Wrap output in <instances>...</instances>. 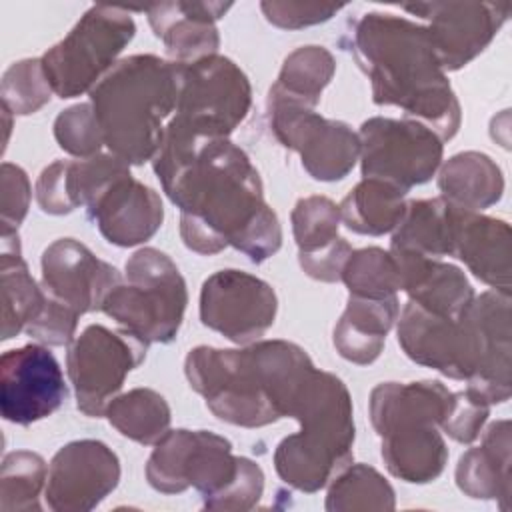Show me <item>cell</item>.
I'll return each instance as SVG.
<instances>
[{"mask_svg":"<svg viewBox=\"0 0 512 512\" xmlns=\"http://www.w3.org/2000/svg\"><path fill=\"white\" fill-rule=\"evenodd\" d=\"M350 254H352V246L344 238H338L328 248H322L314 254L298 256V262L310 278L320 282H338L342 278V270Z\"/></svg>","mask_w":512,"mask_h":512,"instance_id":"obj_44","label":"cell"},{"mask_svg":"<svg viewBox=\"0 0 512 512\" xmlns=\"http://www.w3.org/2000/svg\"><path fill=\"white\" fill-rule=\"evenodd\" d=\"M124 270V280L110 290L102 312L144 344L172 342L188 304L178 266L158 248H140L126 260Z\"/></svg>","mask_w":512,"mask_h":512,"instance_id":"obj_6","label":"cell"},{"mask_svg":"<svg viewBox=\"0 0 512 512\" xmlns=\"http://www.w3.org/2000/svg\"><path fill=\"white\" fill-rule=\"evenodd\" d=\"M86 214L110 244L130 248L158 232L164 206L160 194L138 182L126 166L96 192Z\"/></svg>","mask_w":512,"mask_h":512,"instance_id":"obj_19","label":"cell"},{"mask_svg":"<svg viewBox=\"0 0 512 512\" xmlns=\"http://www.w3.org/2000/svg\"><path fill=\"white\" fill-rule=\"evenodd\" d=\"M450 256L462 260L468 270L490 288L510 294L512 252L510 226L504 220L464 210L452 204Z\"/></svg>","mask_w":512,"mask_h":512,"instance_id":"obj_20","label":"cell"},{"mask_svg":"<svg viewBox=\"0 0 512 512\" xmlns=\"http://www.w3.org/2000/svg\"><path fill=\"white\" fill-rule=\"evenodd\" d=\"M334 72V56L324 46H300L284 58L280 74L270 86L268 96L316 108L322 90L330 84Z\"/></svg>","mask_w":512,"mask_h":512,"instance_id":"obj_32","label":"cell"},{"mask_svg":"<svg viewBox=\"0 0 512 512\" xmlns=\"http://www.w3.org/2000/svg\"><path fill=\"white\" fill-rule=\"evenodd\" d=\"M456 486L470 498L510 500V420H496L484 432L482 444L466 450L456 464Z\"/></svg>","mask_w":512,"mask_h":512,"instance_id":"obj_26","label":"cell"},{"mask_svg":"<svg viewBox=\"0 0 512 512\" xmlns=\"http://www.w3.org/2000/svg\"><path fill=\"white\" fill-rule=\"evenodd\" d=\"M452 248V204L448 200L406 202L404 216L394 228L390 250H410L430 258L450 256Z\"/></svg>","mask_w":512,"mask_h":512,"instance_id":"obj_31","label":"cell"},{"mask_svg":"<svg viewBox=\"0 0 512 512\" xmlns=\"http://www.w3.org/2000/svg\"><path fill=\"white\" fill-rule=\"evenodd\" d=\"M268 120L276 140L300 154L304 170L320 182H336L348 176L360 158V138L346 122L328 120L288 100H266Z\"/></svg>","mask_w":512,"mask_h":512,"instance_id":"obj_12","label":"cell"},{"mask_svg":"<svg viewBox=\"0 0 512 512\" xmlns=\"http://www.w3.org/2000/svg\"><path fill=\"white\" fill-rule=\"evenodd\" d=\"M134 32L130 10L90 6L76 26L40 58L52 92L62 100L90 92L112 70Z\"/></svg>","mask_w":512,"mask_h":512,"instance_id":"obj_8","label":"cell"},{"mask_svg":"<svg viewBox=\"0 0 512 512\" xmlns=\"http://www.w3.org/2000/svg\"><path fill=\"white\" fill-rule=\"evenodd\" d=\"M298 256L332 246L340 236V208L326 196L300 198L290 214Z\"/></svg>","mask_w":512,"mask_h":512,"instance_id":"obj_37","label":"cell"},{"mask_svg":"<svg viewBox=\"0 0 512 512\" xmlns=\"http://www.w3.org/2000/svg\"><path fill=\"white\" fill-rule=\"evenodd\" d=\"M490 404L472 390L454 392L446 418L440 428L456 442L470 444L480 436L484 422L488 420Z\"/></svg>","mask_w":512,"mask_h":512,"instance_id":"obj_40","label":"cell"},{"mask_svg":"<svg viewBox=\"0 0 512 512\" xmlns=\"http://www.w3.org/2000/svg\"><path fill=\"white\" fill-rule=\"evenodd\" d=\"M146 348L148 344L122 328L116 332L102 324L86 326L66 354L78 410L90 418L104 416L126 376L144 362Z\"/></svg>","mask_w":512,"mask_h":512,"instance_id":"obj_10","label":"cell"},{"mask_svg":"<svg viewBox=\"0 0 512 512\" xmlns=\"http://www.w3.org/2000/svg\"><path fill=\"white\" fill-rule=\"evenodd\" d=\"M406 192L376 178H362L338 204L340 220L356 234L394 232L406 210Z\"/></svg>","mask_w":512,"mask_h":512,"instance_id":"obj_30","label":"cell"},{"mask_svg":"<svg viewBox=\"0 0 512 512\" xmlns=\"http://www.w3.org/2000/svg\"><path fill=\"white\" fill-rule=\"evenodd\" d=\"M152 166L180 208V236L192 252L210 256L232 246L260 264L280 250L282 226L260 174L228 138L164 134Z\"/></svg>","mask_w":512,"mask_h":512,"instance_id":"obj_1","label":"cell"},{"mask_svg":"<svg viewBox=\"0 0 512 512\" xmlns=\"http://www.w3.org/2000/svg\"><path fill=\"white\" fill-rule=\"evenodd\" d=\"M350 50L372 84L374 104L402 108L442 142L454 138L462 112L426 26L390 12H368L354 22Z\"/></svg>","mask_w":512,"mask_h":512,"instance_id":"obj_3","label":"cell"},{"mask_svg":"<svg viewBox=\"0 0 512 512\" xmlns=\"http://www.w3.org/2000/svg\"><path fill=\"white\" fill-rule=\"evenodd\" d=\"M0 292H2V340L24 332L42 312L46 294L30 276L22 258L18 232L0 234Z\"/></svg>","mask_w":512,"mask_h":512,"instance_id":"obj_27","label":"cell"},{"mask_svg":"<svg viewBox=\"0 0 512 512\" xmlns=\"http://www.w3.org/2000/svg\"><path fill=\"white\" fill-rule=\"evenodd\" d=\"M348 292L366 298H386L400 290V274L390 250L378 246L352 250L340 278Z\"/></svg>","mask_w":512,"mask_h":512,"instance_id":"obj_36","label":"cell"},{"mask_svg":"<svg viewBox=\"0 0 512 512\" xmlns=\"http://www.w3.org/2000/svg\"><path fill=\"white\" fill-rule=\"evenodd\" d=\"M400 314L398 296H348L346 310L334 326L336 352L354 364H372L384 350L386 334Z\"/></svg>","mask_w":512,"mask_h":512,"instance_id":"obj_25","label":"cell"},{"mask_svg":"<svg viewBox=\"0 0 512 512\" xmlns=\"http://www.w3.org/2000/svg\"><path fill=\"white\" fill-rule=\"evenodd\" d=\"M68 396L62 368L44 344L6 350L0 358V412L20 426L54 414Z\"/></svg>","mask_w":512,"mask_h":512,"instance_id":"obj_16","label":"cell"},{"mask_svg":"<svg viewBox=\"0 0 512 512\" xmlns=\"http://www.w3.org/2000/svg\"><path fill=\"white\" fill-rule=\"evenodd\" d=\"M428 22L426 30L442 70H460L498 34L510 14V2H422L404 4Z\"/></svg>","mask_w":512,"mask_h":512,"instance_id":"obj_15","label":"cell"},{"mask_svg":"<svg viewBox=\"0 0 512 512\" xmlns=\"http://www.w3.org/2000/svg\"><path fill=\"white\" fill-rule=\"evenodd\" d=\"M454 392L438 380L382 382L370 394V420L378 436L412 426H438Z\"/></svg>","mask_w":512,"mask_h":512,"instance_id":"obj_24","label":"cell"},{"mask_svg":"<svg viewBox=\"0 0 512 512\" xmlns=\"http://www.w3.org/2000/svg\"><path fill=\"white\" fill-rule=\"evenodd\" d=\"M274 288L244 270L226 268L208 276L200 290V320L236 344H252L274 324Z\"/></svg>","mask_w":512,"mask_h":512,"instance_id":"obj_14","label":"cell"},{"mask_svg":"<svg viewBox=\"0 0 512 512\" xmlns=\"http://www.w3.org/2000/svg\"><path fill=\"white\" fill-rule=\"evenodd\" d=\"M438 188L450 204L478 212L502 198L504 178L488 154L468 150L454 154L440 166Z\"/></svg>","mask_w":512,"mask_h":512,"instance_id":"obj_29","label":"cell"},{"mask_svg":"<svg viewBox=\"0 0 512 512\" xmlns=\"http://www.w3.org/2000/svg\"><path fill=\"white\" fill-rule=\"evenodd\" d=\"M30 180L26 172L10 162L0 168V212H2V232H18V226L28 214L30 206Z\"/></svg>","mask_w":512,"mask_h":512,"instance_id":"obj_41","label":"cell"},{"mask_svg":"<svg viewBox=\"0 0 512 512\" xmlns=\"http://www.w3.org/2000/svg\"><path fill=\"white\" fill-rule=\"evenodd\" d=\"M344 4H316V2H262L260 10L266 20L284 30H298L330 20Z\"/></svg>","mask_w":512,"mask_h":512,"instance_id":"obj_42","label":"cell"},{"mask_svg":"<svg viewBox=\"0 0 512 512\" xmlns=\"http://www.w3.org/2000/svg\"><path fill=\"white\" fill-rule=\"evenodd\" d=\"M380 438L382 460L392 476L412 484H426L444 472L448 448L438 426L402 428Z\"/></svg>","mask_w":512,"mask_h":512,"instance_id":"obj_28","label":"cell"},{"mask_svg":"<svg viewBox=\"0 0 512 512\" xmlns=\"http://www.w3.org/2000/svg\"><path fill=\"white\" fill-rule=\"evenodd\" d=\"M36 200L42 212L62 216L74 212L66 190V160L46 166L36 180Z\"/></svg>","mask_w":512,"mask_h":512,"instance_id":"obj_43","label":"cell"},{"mask_svg":"<svg viewBox=\"0 0 512 512\" xmlns=\"http://www.w3.org/2000/svg\"><path fill=\"white\" fill-rule=\"evenodd\" d=\"M54 138L72 156L90 158L100 154L104 138L92 104L84 102L62 110L54 120Z\"/></svg>","mask_w":512,"mask_h":512,"instance_id":"obj_39","label":"cell"},{"mask_svg":"<svg viewBox=\"0 0 512 512\" xmlns=\"http://www.w3.org/2000/svg\"><path fill=\"white\" fill-rule=\"evenodd\" d=\"M120 480V460L100 440H74L62 446L48 464L44 496L56 512L96 508Z\"/></svg>","mask_w":512,"mask_h":512,"instance_id":"obj_17","label":"cell"},{"mask_svg":"<svg viewBox=\"0 0 512 512\" xmlns=\"http://www.w3.org/2000/svg\"><path fill=\"white\" fill-rule=\"evenodd\" d=\"M52 86L40 58H26L10 64L2 74V106L14 116H28L50 102Z\"/></svg>","mask_w":512,"mask_h":512,"instance_id":"obj_38","label":"cell"},{"mask_svg":"<svg viewBox=\"0 0 512 512\" xmlns=\"http://www.w3.org/2000/svg\"><path fill=\"white\" fill-rule=\"evenodd\" d=\"M326 510H394V490L388 480L368 464L346 466L330 484Z\"/></svg>","mask_w":512,"mask_h":512,"instance_id":"obj_34","label":"cell"},{"mask_svg":"<svg viewBox=\"0 0 512 512\" xmlns=\"http://www.w3.org/2000/svg\"><path fill=\"white\" fill-rule=\"evenodd\" d=\"M232 8L224 2H164L142 8L154 36L162 40L172 62L188 64L218 52L216 22Z\"/></svg>","mask_w":512,"mask_h":512,"instance_id":"obj_21","label":"cell"},{"mask_svg":"<svg viewBox=\"0 0 512 512\" xmlns=\"http://www.w3.org/2000/svg\"><path fill=\"white\" fill-rule=\"evenodd\" d=\"M48 466L44 458L30 450L8 452L2 460L0 510H40V492L46 488Z\"/></svg>","mask_w":512,"mask_h":512,"instance_id":"obj_35","label":"cell"},{"mask_svg":"<svg viewBox=\"0 0 512 512\" xmlns=\"http://www.w3.org/2000/svg\"><path fill=\"white\" fill-rule=\"evenodd\" d=\"M104 416L126 438L150 446L170 430V406L166 398L152 388H134L118 394Z\"/></svg>","mask_w":512,"mask_h":512,"instance_id":"obj_33","label":"cell"},{"mask_svg":"<svg viewBox=\"0 0 512 512\" xmlns=\"http://www.w3.org/2000/svg\"><path fill=\"white\" fill-rule=\"evenodd\" d=\"M176 112L164 134L228 138L252 104L248 76L226 56L212 54L180 64Z\"/></svg>","mask_w":512,"mask_h":512,"instance_id":"obj_7","label":"cell"},{"mask_svg":"<svg viewBox=\"0 0 512 512\" xmlns=\"http://www.w3.org/2000/svg\"><path fill=\"white\" fill-rule=\"evenodd\" d=\"M180 66L154 54L118 60L90 90L104 146L116 158L144 164L158 154L176 112Z\"/></svg>","mask_w":512,"mask_h":512,"instance_id":"obj_4","label":"cell"},{"mask_svg":"<svg viewBox=\"0 0 512 512\" xmlns=\"http://www.w3.org/2000/svg\"><path fill=\"white\" fill-rule=\"evenodd\" d=\"M358 138L362 178L384 180L404 192L426 184L442 164L444 148L438 134L410 118H368Z\"/></svg>","mask_w":512,"mask_h":512,"instance_id":"obj_11","label":"cell"},{"mask_svg":"<svg viewBox=\"0 0 512 512\" xmlns=\"http://www.w3.org/2000/svg\"><path fill=\"white\" fill-rule=\"evenodd\" d=\"M292 418L300 422V430L276 446L274 468L288 486L312 494L328 486L354 458V410L346 384L316 368Z\"/></svg>","mask_w":512,"mask_h":512,"instance_id":"obj_5","label":"cell"},{"mask_svg":"<svg viewBox=\"0 0 512 512\" xmlns=\"http://www.w3.org/2000/svg\"><path fill=\"white\" fill-rule=\"evenodd\" d=\"M390 254L398 266L400 290L416 306L440 316H460L472 304L474 290L458 266L410 250Z\"/></svg>","mask_w":512,"mask_h":512,"instance_id":"obj_23","label":"cell"},{"mask_svg":"<svg viewBox=\"0 0 512 512\" xmlns=\"http://www.w3.org/2000/svg\"><path fill=\"white\" fill-rule=\"evenodd\" d=\"M244 456L232 454V444L210 430H168L146 462L148 484L162 494L196 488L204 508L216 510L220 498L238 478Z\"/></svg>","mask_w":512,"mask_h":512,"instance_id":"obj_9","label":"cell"},{"mask_svg":"<svg viewBox=\"0 0 512 512\" xmlns=\"http://www.w3.org/2000/svg\"><path fill=\"white\" fill-rule=\"evenodd\" d=\"M398 344L412 362L452 380L468 382L482 360L480 330L470 306L460 316H440L408 300L398 314Z\"/></svg>","mask_w":512,"mask_h":512,"instance_id":"obj_13","label":"cell"},{"mask_svg":"<svg viewBox=\"0 0 512 512\" xmlns=\"http://www.w3.org/2000/svg\"><path fill=\"white\" fill-rule=\"evenodd\" d=\"M470 310L478 322L484 356L478 372L466 382L468 390L488 404H502L510 398V294L492 290L474 296Z\"/></svg>","mask_w":512,"mask_h":512,"instance_id":"obj_22","label":"cell"},{"mask_svg":"<svg viewBox=\"0 0 512 512\" xmlns=\"http://www.w3.org/2000/svg\"><path fill=\"white\" fill-rule=\"evenodd\" d=\"M40 286L52 300L78 316L102 310L110 290L122 282L120 272L74 238H58L42 252Z\"/></svg>","mask_w":512,"mask_h":512,"instance_id":"obj_18","label":"cell"},{"mask_svg":"<svg viewBox=\"0 0 512 512\" xmlns=\"http://www.w3.org/2000/svg\"><path fill=\"white\" fill-rule=\"evenodd\" d=\"M316 366L288 340H260L244 348L198 346L184 360L186 378L222 422L260 428L294 408Z\"/></svg>","mask_w":512,"mask_h":512,"instance_id":"obj_2","label":"cell"}]
</instances>
